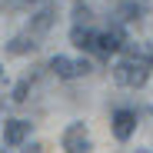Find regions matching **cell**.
Returning a JSON list of instances; mask_svg holds the SVG:
<instances>
[{
    "label": "cell",
    "mask_w": 153,
    "mask_h": 153,
    "mask_svg": "<svg viewBox=\"0 0 153 153\" xmlns=\"http://www.w3.org/2000/svg\"><path fill=\"white\" fill-rule=\"evenodd\" d=\"M133 130H137V113L133 110H117L113 113V133H117V140H130Z\"/></svg>",
    "instance_id": "obj_4"
},
{
    "label": "cell",
    "mask_w": 153,
    "mask_h": 153,
    "mask_svg": "<svg viewBox=\"0 0 153 153\" xmlns=\"http://www.w3.org/2000/svg\"><path fill=\"white\" fill-rule=\"evenodd\" d=\"M27 87H30V80H20V83H17V90H13V100H17V103L27 100Z\"/></svg>",
    "instance_id": "obj_10"
},
{
    "label": "cell",
    "mask_w": 153,
    "mask_h": 153,
    "mask_svg": "<svg viewBox=\"0 0 153 153\" xmlns=\"http://www.w3.org/2000/svg\"><path fill=\"white\" fill-rule=\"evenodd\" d=\"M70 40H73V47H80V50H93L97 33L87 30V27H73V30H70Z\"/></svg>",
    "instance_id": "obj_7"
},
{
    "label": "cell",
    "mask_w": 153,
    "mask_h": 153,
    "mask_svg": "<svg viewBox=\"0 0 153 153\" xmlns=\"http://www.w3.org/2000/svg\"><path fill=\"white\" fill-rule=\"evenodd\" d=\"M150 117H153V110H150Z\"/></svg>",
    "instance_id": "obj_14"
},
{
    "label": "cell",
    "mask_w": 153,
    "mask_h": 153,
    "mask_svg": "<svg viewBox=\"0 0 153 153\" xmlns=\"http://www.w3.org/2000/svg\"><path fill=\"white\" fill-rule=\"evenodd\" d=\"M27 153H40V146H30V150H27Z\"/></svg>",
    "instance_id": "obj_13"
},
{
    "label": "cell",
    "mask_w": 153,
    "mask_h": 153,
    "mask_svg": "<svg viewBox=\"0 0 153 153\" xmlns=\"http://www.w3.org/2000/svg\"><path fill=\"white\" fill-rule=\"evenodd\" d=\"M50 23H53V10H43V13H37V20H33V37L37 33H43V30H50Z\"/></svg>",
    "instance_id": "obj_9"
},
{
    "label": "cell",
    "mask_w": 153,
    "mask_h": 153,
    "mask_svg": "<svg viewBox=\"0 0 153 153\" xmlns=\"http://www.w3.org/2000/svg\"><path fill=\"white\" fill-rule=\"evenodd\" d=\"M27 50H37V37L33 33H23V37L10 40V53H27Z\"/></svg>",
    "instance_id": "obj_8"
},
{
    "label": "cell",
    "mask_w": 153,
    "mask_h": 153,
    "mask_svg": "<svg viewBox=\"0 0 153 153\" xmlns=\"http://www.w3.org/2000/svg\"><path fill=\"white\" fill-rule=\"evenodd\" d=\"M60 143H63L67 153H93V140H90L83 123H70L63 130V137H60Z\"/></svg>",
    "instance_id": "obj_2"
},
{
    "label": "cell",
    "mask_w": 153,
    "mask_h": 153,
    "mask_svg": "<svg viewBox=\"0 0 153 153\" xmlns=\"http://www.w3.org/2000/svg\"><path fill=\"white\" fill-rule=\"evenodd\" d=\"M27 137H30V123L27 120H7L4 123V143L7 146H20Z\"/></svg>",
    "instance_id": "obj_5"
},
{
    "label": "cell",
    "mask_w": 153,
    "mask_h": 153,
    "mask_svg": "<svg viewBox=\"0 0 153 153\" xmlns=\"http://www.w3.org/2000/svg\"><path fill=\"white\" fill-rule=\"evenodd\" d=\"M50 70L63 80H73V76H87L90 73V63L87 60H70V57H53L50 60Z\"/></svg>",
    "instance_id": "obj_3"
},
{
    "label": "cell",
    "mask_w": 153,
    "mask_h": 153,
    "mask_svg": "<svg viewBox=\"0 0 153 153\" xmlns=\"http://www.w3.org/2000/svg\"><path fill=\"white\" fill-rule=\"evenodd\" d=\"M93 47L100 50V53H117V50L123 47V33L120 30H103V33H97Z\"/></svg>",
    "instance_id": "obj_6"
},
{
    "label": "cell",
    "mask_w": 153,
    "mask_h": 153,
    "mask_svg": "<svg viewBox=\"0 0 153 153\" xmlns=\"http://www.w3.org/2000/svg\"><path fill=\"white\" fill-rule=\"evenodd\" d=\"M13 4H37V0H13Z\"/></svg>",
    "instance_id": "obj_12"
},
{
    "label": "cell",
    "mask_w": 153,
    "mask_h": 153,
    "mask_svg": "<svg viewBox=\"0 0 153 153\" xmlns=\"http://www.w3.org/2000/svg\"><path fill=\"white\" fill-rule=\"evenodd\" d=\"M150 153H153V150H150Z\"/></svg>",
    "instance_id": "obj_15"
},
{
    "label": "cell",
    "mask_w": 153,
    "mask_h": 153,
    "mask_svg": "<svg viewBox=\"0 0 153 153\" xmlns=\"http://www.w3.org/2000/svg\"><path fill=\"white\" fill-rule=\"evenodd\" d=\"M150 63H153V53H130L113 67V80L123 87H143L150 80Z\"/></svg>",
    "instance_id": "obj_1"
},
{
    "label": "cell",
    "mask_w": 153,
    "mask_h": 153,
    "mask_svg": "<svg viewBox=\"0 0 153 153\" xmlns=\"http://www.w3.org/2000/svg\"><path fill=\"white\" fill-rule=\"evenodd\" d=\"M73 17H76V27H80V23H87V20H90V10H87V7H76V10H73Z\"/></svg>",
    "instance_id": "obj_11"
}]
</instances>
